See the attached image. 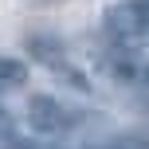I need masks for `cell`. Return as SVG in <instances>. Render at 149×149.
<instances>
[{
	"mask_svg": "<svg viewBox=\"0 0 149 149\" xmlns=\"http://www.w3.org/2000/svg\"><path fill=\"white\" fill-rule=\"evenodd\" d=\"M74 122H79V114L67 102H59L55 94H36L28 102V126L39 137H59L67 130H74Z\"/></svg>",
	"mask_w": 149,
	"mask_h": 149,
	"instance_id": "cell-1",
	"label": "cell"
},
{
	"mask_svg": "<svg viewBox=\"0 0 149 149\" xmlns=\"http://www.w3.org/2000/svg\"><path fill=\"white\" fill-rule=\"evenodd\" d=\"M24 82H28V63H24V59H12V55H0V94L20 90Z\"/></svg>",
	"mask_w": 149,
	"mask_h": 149,
	"instance_id": "cell-2",
	"label": "cell"
},
{
	"mask_svg": "<svg viewBox=\"0 0 149 149\" xmlns=\"http://www.w3.org/2000/svg\"><path fill=\"white\" fill-rule=\"evenodd\" d=\"M137 12H141V47H149V0H137Z\"/></svg>",
	"mask_w": 149,
	"mask_h": 149,
	"instance_id": "cell-3",
	"label": "cell"
},
{
	"mask_svg": "<svg viewBox=\"0 0 149 149\" xmlns=\"http://www.w3.org/2000/svg\"><path fill=\"white\" fill-rule=\"evenodd\" d=\"M118 149H149L145 137H126V141H118Z\"/></svg>",
	"mask_w": 149,
	"mask_h": 149,
	"instance_id": "cell-4",
	"label": "cell"
},
{
	"mask_svg": "<svg viewBox=\"0 0 149 149\" xmlns=\"http://www.w3.org/2000/svg\"><path fill=\"white\" fill-rule=\"evenodd\" d=\"M24 4H59V0H24Z\"/></svg>",
	"mask_w": 149,
	"mask_h": 149,
	"instance_id": "cell-5",
	"label": "cell"
},
{
	"mask_svg": "<svg viewBox=\"0 0 149 149\" xmlns=\"http://www.w3.org/2000/svg\"><path fill=\"white\" fill-rule=\"evenodd\" d=\"M106 149H118V145H106Z\"/></svg>",
	"mask_w": 149,
	"mask_h": 149,
	"instance_id": "cell-6",
	"label": "cell"
}]
</instances>
